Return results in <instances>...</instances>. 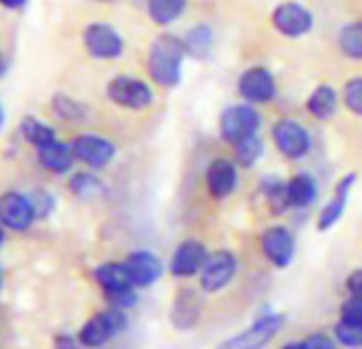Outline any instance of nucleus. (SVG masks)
Returning a JSON list of instances; mask_svg holds the SVG:
<instances>
[{
	"label": "nucleus",
	"instance_id": "obj_1",
	"mask_svg": "<svg viewBox=\"0 0 362 349\" xmlns=\"http://www.w3.org/2000/svg\"><path fill=\"white\" fill-rule=\"evenodd\" d=\"M186 43L181 37L162 32L158 35L147 52V75L149 79L166 90H173L181 83L184 77V60H186Z\"/></svg>",
	"mask_w": 362,
	"mask_h": 349
},
{
	"label": "nucleus",
	"instance_id": "obj_2",
	"mask_svg": "<svg viewBox=\"0 0 362 349\" xmlns=\"http://www.w3.org/2000/svg\"><path fill=\"white\" fill-rule=\"evenodd\" d=\"M260 126H262V115L256 109V105H250V102L228 105L220 113V122H218L220 136L228 145H237V143L258 134Z\"/></svg>",
	"mask_w": 362,
	"mask_h": 349
},
{
	"label": "nucleus",
	"instance_id": "obj_3",
	"mask_svg": "<svg viewBox=\"0 0 362 349\" xmlns=\"http://www.w3.org/2000/svg\"><path fill=\"white\" fill-rule=\"evenodd\" d=\"M271 136H273L277 151L286 160L298 162L311 153V147H313L311 132L298 119H292V117L277 119L271 128Z\"/></svg>",
	"mask_w": 362,
	"mask_h": 349
},
{
	"label": "nucleus",
	"instance_id": "obj_4",
	"mask_svg": "<svg viewBox=\"0 0 362 349\" xmlns=\"http://www.w3.org/2000/svg\"><path fill=\"white\" fill-rule=\"evenodd\" d=\"M286 315L284 313H267L252 321L243 332L222 341L218 349H264L284 328Z\"/></svg>",
	"mask_w": 362,
	"mask_h": 349
},
{
	"label": "nucleus",
	"instance_id": "obj_5",
	"mask_svg": "<svg viewBox=\"0 0 362 349\" xmlns=\"http://www.w3.org/2000/svg\"><path fill=\"white\" fill-rule=\"evenodd\" d=\"M126 326H128V317H126L124 309L109 307V309L92 315L83 324L77 341H79V345H83L88 349H98V347L107 345L115 334H119Z\"/></svg>",
	"mask_w": 362,
	"mask_h": 349
},
{
	"label": "nucleus",
	"instance_id": "obj_6",
	"mask_svg": "<svg viewBox=\"0 0 362 349\" xmlns=\"http://www.w3.org/2000/svg\"><path fill=\"white\" fill-rule=\"evenodd\" d=\"M81 39H83V47L90 54V58L103 60V62L122 58L124 49H126V41H124L122 32L107 22L88 24L83 28Z\"/></svg>",
	"mask_w": 362,
	"mask_h": 349
},
{
	"label": "nucleus",
	"instance_id": "obj_7",
	"mask_svg": "<svg viewBox=\"0 0 362 349\" xmlns=\"http://www.w3.org/2000/svg\"><path fill=\"white\" fill-rule=\"evenodd\" d=\"M107 98L126 111H145L153 105V90L147 81L130 75H117L107 83Z\"/></svg>",
	"mask_w": 362,
	"mask_h": 349
},
{
	"label": "nucleus",
	"instance_id": "obj_8",
	"mask_svg": "<svg viewBox=\"0 0 362 349\" xmlns=\"http://www.w3.org/2000/svg\"><path fill=\"white\" fill-rule=\"evenodd\" d=\"M271 24L286 39H303L313 30L315 18L305 5L296 3V0H284V3H279L273 9Z\"/></svg>",
	"mask_w": 362,
	"mask_h": 349
},
{
	"label": "nucleus",
	"instance_id": "obj_9",
	"mask_svg": "<svg viewBox=\"0 0 362 349\" xmlns=\"http://www.w3.org/2000/svg\"><path fill=\"white\" fill-rule=\"evenodd\" d=\"M77 162L86 164L90 170H103L107 168L117 153V147L113 141H109L103 134L96 132H81L71 143Z\"/></svg>",
	"mask_w": 362,
	"mask_h": 349
},
{
	"label": "nucleus",
	"instance_id": "obj_10",
	"mask_svg": "<svg viewBox=\"0 0 362 349\" xmlns=\"http://www.w3.org/2000/svg\"><path fill=\"white\" fill-rule=\"evenodd\" d=\"M37 209L30 194L9 190L0 194V226L13 232H24L37 222Z\"/></svg>",
	"mask_w": 362,
	"mask_h": 349
},
{
	"label": "nucleus",
	"instance_id": "obj_11",
	"mask_svg": "<svg viewBox=\"0 0 362 349\" xmlns=\"http://www.w3.org/2000/svg\"><path fill=\"white\" fill-rule=\"evenodd\" d=\"M237 92L250 105H269L277 96L275 75L267 66H250L239 75Z\"/></svg>",
	"mask_w": 362,
	"mask_h": 349
},
{
	"label": "nucleus",
	"instance_id": "obj_12",
	"mask_svg": "<svg viewBox=\"0 0 362 349\" xmlns=\"http://www.w3.org/2000/svg\"><path fill=\"white\" fill-rule=\"evenodd\" d=\"M239 268V260L230 249H218L211 252L203 271H201V290L207 294L222 292L224 288L230 285Z\"/></svg>",
	"mask_w": 362,
	"mask_h": 349
},
{
	"label": "nucleus",
	"instance_id": "obj_13",
	"mask_svg": "<svg viewBox=\"0 0 362 349\" xmlns=\"http://www.w3.org/2000/svg\"><path fill=\"white\" fill-rule=\"evenodd\" d=\"M260 249H262L264 258L273 266L286 268L294 260L296 239H294V235H292V230L288 226L273 224V226L262 230V235H260Z\"/></svg>",
	"mask_w": 362,
	"mask_h": 349
},
{
	"label": "nucleus",
	"instance_id": "obj_14",
	"mask_svg": "<svg viewBox=\"0 0 362 349\" xmlns=\"http://www.w3.org/2000/svg\"><path fill=\"white\" fill-rule=\"evenodd\" d=\"M239 186V164L228 158H216L205 168V188L211 199L224 201Z\"/></svg>",
	"mask_w": 362,
	"mask_h": 349
},
{
	"label": "nucleus",
	"instance_id": "obj_15",
	"mask_svg": "<svg viewBox=\"0 0 362 349\" xmlns=\"http://www.w3.org/2000/svg\"><path fill=\"white\" fill-rule=\"evenodd\" d=\"M209 258V252L205 247V243H201L199 239H186L181 241L170 258V275L177 279H188L194 275H201L205 262Z\"/></svg>",
	"mask_w": 362,
	"mask_h": 349
},
{
	"label": "nucleus",
	"instance_id": "obj_16",
	"mask_svg": "<svg viewBox=\"0 0 362 349\" xmlns=\"http://www.w3.org/2000/svg\"><path fill=\"white\" fill-rule=\"evenodd\" d=\"M356 182H358L356 172H347V174H343V177L337 182L330 201L317 213L315 226H317L320 232H326V230H330V228H334L339 224V220L343 218V213L347 209V201H349V194H351V188H354Z\"/></svg>",
	"mask_w": 362,
	"mask_h": 349
},
{
	"label": "nucleus",
	"instance_id": "obj_17",
	"mask_svg": "<svg viewBox=\"0 0 362 349\" xmlns=\"http://www.w3.org/2000/svg\"><path fill=\"white\" fill-rule=\"evenodd\" d=\"M203 315V296L197 290L184 288L173 298L170 307V324L177 330H192L201 321Z\"/></svg>",
	"mask_w": 362,
	"mask_h": 349
},
{
	"label": "nucleus",
	"instance_id": "obj_18",
	"mask_svg": "<svg viewBox=\"0 0 362 349\" xmlns=\"http://www.w3.org/2000/svg\"><path fill=\"white\" fill-rule=\"evenodd\" d=\"M126 266L130 271L134 288H149L164 273L162 260L153 252H149V249H134V252H130L128 258H126Z\"/></svg>",
	"mask_w": 362,
	"mask_h": 349
},
{
	"label": "nucleus",
	"instance_id": "obj_19",
	"mask_svg": "<svg viewBox=\"0 0 362 349\" xmlns=\"http://www.w3.org/2000/svg\"><path fill=\"white\" fill-rule=\"evenodd\" d=\"M37 160L52 174H66L73 170V166L77 162L73 147L69 143H62V141H54L45 147H39Z\"/></svg>",
	"mask_w": 362,
	"mask_h": 349
},
{
	"label": "nucleus",
	"instance_id": "obj_20",
	"mask_svg": "<svg viewBox=\"0 0 362 349\" xmlns=\"http://www.w3.org/2000/svg\"><path fill=\"white\" fill-rule=\"evenodd\" d=\"M94 281L103 288L105 296L134 288L126 262H103V264H98L94 268Z\"/></svg>",
	"mask_w": 362,
	"mask_h": 349
},
{
	"label": "nucleus",
	"instance_id": "obj_21",
	"mask_svg": "<svg viewBox=\"0 0 362 349\" xmlns=\"http://www.w3.org/2000/svg\"><path fill=\"white\" fill-rule=\"evenodd\" d=\"M288 188V201L292 209H309L320 194V186L311 172H296L286 182Z\"/></svg>",
	"mask_w": 362,
	"mask_h": 349
},
{
	"label": "nucleus",
	"instance_id": "obj_22",
	"mask_svg": "<svg viewBox=\"0 0 362 349\" xmlns=\"http://www.w3.org/2000/svg\"><path fill=\"white\" fill-rule=\"evenodd\" d=\"M305 109L317 122L332 119L337 115V111H339V94H337V90L332 85H328V83L315 85L313 92L305 100Z\"/></svg>",
	"mask_w": 362,
	"mask_h": 349
},
{
	"label": "nucleus",
	"instance_id": "obj_23",
	"mask_svg": "<svg viewBox=\"0 0 362 349\" xmlns=\"http://www.w3.org/2000/svg\"><path fill=\"white\" fill-rule=\"evenodd\" d=\"M184 43H186V52H188L190 58H194V60H207V58L214 54L216 35H214L211 26H207V24H197V26H192V28L186 32Z\"/></svg>",
	"mask_w": 362,
	"mask_h": 349
},
{
	"label": "nucleus",
	"instance_id": "obj_24",
	"mask_svg": "<svg viewBox=\"0 0 362 349\" xmlns=\"http://www.w3.org/2000/svg\"><path fill=\"white\" fill-rule=\"evenodd\" d=\"M20 134L26 143H30L33 147H45L54 141H58V134H56V128L49 126L47 122L35 117V115H26L22 117L20 122Z\"/></svg>",
	"mask_w": 362,
	"mask_h": 349
},
{
	"label": "nucleus",
	"instance_id": "obj_25",
	"mask_svg": "<svg viewBox=\"0 0 362 349\" xmlns=\"http://www.w3.org/2000/svg\"><path fill=\"white\" fill-rule=\"evenodd\" d=\"M260 194L264 196L267 201V207L273 215H284L288 213L292 207H290V201H288V188H286V182L279 179V177H262L260 182Z\"/></svg>",
	"mask_w": 362,
	"mask_h": 349
},
{
	"label": "nucleus",
	"instance_id": "obj_26",
	"mask_svg": "<svg viewBox=\"0 0 362 349\" xmlns=\"http://www.w3.org/2000/svg\"><path fill=\"white\" fill-rule=\"evenodd\" d=\"M52 111L58 119L62 122H69V124H81L88 119L90 115V109L86 102L73 98L71 94H64V92H58L54 94L52 98Z\"/></svg>",
	"mask_w": 362,
	"mask_h": 349
},
{
	"label": "nucleus",
	"instance_id": "obj_27",
	"mask_svg": "<svg viewBox=\"0 0 362 349\" xmlns=\"http://www.w3.org/2000/svg\"><path fill=\"white\" fill-rule=\"evenodd\" d=\"M188 0H147V16L156 26H170L184 16Z\"/></svg>",
	"mask_w": 362,
	"mask_h": 349
},
{
	"label": "nucleus",
	"instance_id": "obj_28",
	"mask_svg": "<svg viewBox=\"0 0 362 349\" xmlns=\"http://www.w3.org/2000/svg\"><path fill=\"white\" fill-rule=\"evenodd\" d=\"M337 47L339 52L349 58L362 62V20L343 24L337 32Z\"/></svg>",
	"mask_w": 362,
	"mask_h": 349
},
{
	"label": "nucleus",
	"instance_id": "obj_29",
	"mask_svg": "<svg viewBox=\"0 0 362 349\" xmlns=\"http://www.w3.org/2000/svg\"><path fill=\"white\" fill-rule=\"evenodd\" d=\"M69 190L77 196V199H96L105 192V184L92 170H79L73 172L69 179Z\"/></svg>",
	"mask_w": 362,
	"mask_h": 349
},
{
	"label": "nucleus",
	"instance_id": "obj_30",
	"mask_svg": "<svg viewBox=\"0 0 362 349\" xmlns=\"http://www.w3.org/2000/svg\"><path fill=\"white\" fill-rule=\"evenodd\" d=\"M235 149V162L241 168H252L260 162L262 153H264V141L260 138V134H254L237 145H233Z\"/></svg>",
	"mask_w": 362,
	"mask_h": 349
},
{
	"label": "nucleus",
	"instance_id": "obj_31",
	"mask_svg": "<svg viewBox=\"0 0 362 349\" xmlns=\"http://www.w3.org/2000/svg\"><path fill=\"white\" fill-rule=\"evenodd\" d=\"M332 332H334L337 343H341L343 347H349V349L362 347V324H354V321L339 319L334 324V330Z\"/></svg>",
	"mask_w": 362,
	"mask_h": 349
},
{
	"label": "nucleus",
	"instance_id": "obj_32",
	"mask_svg": "<svg viewBox=\"0 0 362 349\" xmlns=\"http://www.w3.org/2000/svg\"><path fill=\"white\" fill-rule=\"evenodd\" d=\"M343 105L356 117H362V77H351L343 85Z\"/></svg>",
	"mask_w": 362,
	"mask_h": 349
},
{
	"label": "nucleus",
	"instance_id": "obj_33",
	"mask_svg": "<svg viewBox=\"0 0 362 349\" xmlns=\"http://www.w3.org/2000/svg\"><path fill=\"white\" fill-rule=\"evenodd\" d=\"M33 203H35V209H37V218L43 220V218H49L56 209V196L49 192V190H43V188H37L33 194H30Z\"/></svg>",
	"mask_w": 362,
	"mask_h": 349
},
{
	"label": "nucleus",
	"instance_id": "obj_34",
	"mask_svg": "<svg viewBox=\"0 0 362 349\" xmlns=\"http://www.w3.org/2000/svg\"><path fill=\"white\" fill-rule=\"evenodd\" d=\"M339 315H341V319H345V321L362 324V298L349 296V298L341 304Z\"/></svg>",
	"mask_w": 362,
	"mask_h": 349
},
{
	"label": "nucleus",
	"instance_id": "obj_35",
	"mask_svg": "<svg viewBox=\"0 0 362 349\" xmlns=\"http://www.w3.org/2000/svg\"><path fill=\"white\" fill-rule=\"evenodd\" d=\"M105 298H107V302H109L111 307H115V309H124V311L136 304V292H134V288H132V290H126V292L109 294V296H105Z\"/></svg>",
	"mask_w": 362,
	"mask_h": 349
},
{
	"label": "nucleus",
	"instance_id": "obj_36",
	"mask_svg": "<svg viewBox=\"0 0 362 349\" xmlns=\"http://www.w3.org/2000/svg\"><path fill=\"white\" fill-rule=\"evenodd\" d=\"M345 288L349 292V296H358L362 298V268H356L347 275L345 279Z\"/></svg>",
	"mask_w": 362,
	"mask_h": 349
},
{
	"label": "nucleus",
	"instance_id": "obj_37",
	"mask_svg": "<svg viewBox=\"0 0 362 349\" xmlns=\"http://www.w3.org/2000/svg\"><path fill=\"white\" fill-rule=\"evenodd\" d=\"M305 341H307L309 349H334V341L330 336L322 334V332H313Z\"/></svg>",
	"mask_w": 362,
	"mask_h": 349
},
{
	"label": "nucleus",
	"instance_id": "obj_38",
	"mask_svg": "<svg viewBox=\"0 0 362 349\" xmlns=\"http://www.w3.org/2000/svg\"><path fill=\"white\" fill-rule=\"evenodd\" d=\"M28 5V0H0V7H5L9 11H20Z\"/></svg>",
	"mask_w": 362,
	"mask_h": 349
},
{
	"label": "nucleus",
	"instance_id": "obj_39",
	"mask_svg": "<svg viewBox=\"0 0 362 349\" xmlns=\"http://www.w3.org/2000/svg\"><path fill=\"white\" fill-rule=\"evenodd\" d=\"M58 349H77L73 336H58Z\"/></svg>",
	"mask_w": 362,
	"mask_h": 349
},
{
	"label": "nucleus",
	"instance_id": "obj_40",
	"mask_svg": "<svg viewBox=\"0 0 362 349\" xmlns=\"http://www.w3.org/2000/svg\"><path fill=\"white\" fill-rule=\"evenodd\" d=\"M279 349H309V345H307V341H294V343L281 345Z\"/></svg>",
	"mask_w": 362,
	"mask_h": 349
},
{
	"label": "nucleus",
	"instance_id": "obj_41",
	"mask_svg": "<svg viewBox=\"0 0 362 349\" xmlns=\"http://www.w3.org/2000/svg\"><path fill=\"white\" fill-rule=\"evenodd\" d=\"M7 69H9V62H7V58L0 54V79L5 77V73H7Z\"/></svg>",
	"mask_w": 362,
	"mask_h": 349
},
{
	"label": "nucleus",
	"instance_id": "obj_42",
	"mask_svg": "<svg viewBox=\"0 0 362 349\" xmlns=\"http://www.w3.org/2000/svg\"><path fill=\"white\" fill-rule=\"evenodd\" d=\"M3 126H5V109L0 105V130H3Z\"/></svg>",
	"mask_w": 362,
	"mask_h": 349
},
{
	"label": "nucleus",
	"instance_id": "obj_43",
	"mask_svg": "<svg viewBox=\"0 0 362 349\" xmlns=\"http://www.w3.org/2000/svg\"><path fill=\"white\" fill-rule=\"evenodd\" d=\"M5 243V226H0V247Z\"/></svg>",
	"mask_w": 362,
	"mask_h": 349
},
{
	"label": "nucleus",
	"instance_id": "obj_44",
	"mask_svg": "<svg viewBox=\"0 0 362 349\" xmlns=\"http://www.w3.org/2000/svg\"><path fill=\"white\" fill-rule=\"evenodd\" d=\"M0 288H3V273H0Z\"/></svg>",
	"mask_w": 362,
	"mask_h": 349
}]
</instances>
